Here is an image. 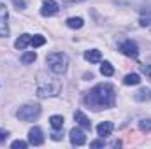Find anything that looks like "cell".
I'll list each match as a JSON object with an SVG mask.
<instances>
[{"label": "cell", "mask_w": 151, "mask_h": 149, "mask_svg": "<svg viewBox=\"0 0 151 149\" xmlns=\"http://www.w3.org/2000/svg\"><path fill=\"white\" fill-rule=\"evenodd\" d=\"M114 100H116V93H114V86L106 82V84H99L93 90H90L84 97V102L90 109L93 111H100L106 107H113Z\"/></svg>", "instance_id": "6da1fadb"}, {"label": "cell", "mask_w": 151, "mask_h": 149, "mask_svg": "<svg viewBox=\"0 0 151 149\" xmlns=\"http://www.w3.org/2000/svg\"><path fill=\"white\" fill-rule=\"evenodd\" d=\"M62 91V82L58 79L47 77V79H40L37 86V95L40 98H47V97H56Z\"/></svg>", "instance_id": "7a4b0ae2"}, {"label": "cell", "mask_w": 151, "mask_h": 149, "mask_svg": "<svg viewBox=\"0 0 151 149\" xmlns=\"http://www.w3.org/2000/svg\"><path fill=\"white\" fill-rule=\"evenodd\" d=\"M46 63L49 65V70L53 74L60 75L67 72V65H69V58L63 53H49L46 56Z\"/></svg>", "instance_id": "3957f363"}, {"label": "cell", "mask_w": 151, "mask_h": 149, "mask_svg": "<svg viewBox=\"0 0 151 149\" xmlns=\"http://www.w3.org/2000/svg\"><path fill=\"white\" fill-rule=\"evenodd\" d=\"M39 116H40V105H37V104L23 105L16 112V117L21 119V121H35Z\"/></svg>", "instance_id": "277c9868"}, {"label": "cell", "mask_w": 151, "mask_h": 149, "mask_svg": "<svg viewBox=\"0 0 151 149\" xmlns=\"http://www.w3.org/2000/svg\"><path fill=\"white\" fill-rule=\"evenodd\" d=\"M119 51H121L125 56H128V58H137V56H139V47H137V44H135L134 40H125V42H121V44H119Z\"/></svg>", "instance_id": "5b68a950"}, {"label": "cell", "mask_w": 151, "mask_h": 149, "mask_svg": "<svg viewBox=\"0 0 151 149\" xmlns=\"http://www.w3.org/2000/svg\"><path fill=\"white\" fill-rule=\"evenodd\" d=\"M7 7L4 4H0V37H7L9 35V27H7Z\"/></svg>", "instance_id": "8992f818"}, {"label": "cell", "mask_w": 151, "mask_h": 149, "mask_svg": "<svg viewBox=\"0 0 151 149\" xmlns=\"http://www.w3.org/2000/svg\"><path fill=\"white\" fill-rule=\"evenodd\" d=\"M58 9H60V5H58L55 0H44L42 9H40V14L49 18V16H55V14L58 12Z\"/></svg>", "instance_id": "52a82bcc"}, {"label": "cell", "mask_w": 151, "mask_h": 149, "mask_svg": "<svg viewBox=\"0 0 151 149\" xmlns=\"http://www.w3.org/2000/svg\"><path fill=\"white\" fill-rule=\"evenodd\" d=\"M28 142L32 146H42L44 144V135H42V130L34 126L30 132H28Z\"/></svg>", "instance_id": "ba28073f"}, {"label": "cell", "mask_w": 151, "mask_h": 149, "mask_svg": "<svg viewBox=\"0 0 151 149\" xmlns=\"http://www.w3.org/2000/svg\"><path fill=\"white\" fill-rule=\"evenodd\" d=\"M69 137H70V142H72L74 146H83V144L86 142V135H84V132L79 130V128H72L70 133H69Z\"/></svg>", "instance_id": "9c48e42d"}, {"label": "cell", "mask_w": 151, "mask_h": 149, "mask_svg": "<svg viewBox=\"0 0 151 149\" xmlns=\"http://www.w3.org/2000/svg\"><path fill=\"white\" fill-rule=\"evenodd\" d=\"M74 119L77 121V125H79L81 128H84V130H91V121H90V119H88L81 111L74 112Z\"/></svg>", "instance_id": "30bf717a"}, {"label": "cell", "mask_w": 151, "mask_h": 149, "mask_svg": "<svg viewBox=\"0 0 151 149\" xmlns=\"http://www.w3.org/2000/svg\"><path fill=\"white\" fill-rule=\"evenodd\" d=\"M113 128H114V125L111 121H104V123H100V125L97 126V133H99L100 137H109V135L113 133Z\"/></svg>", "instance_id": "8fae6325"}, {"label": "cell", "mask_w": 151, "mask_h": 149, "mask_svg": "<svg viewBox=\"0 0 151 149\" xmlns=\"http://www.w3.org/2000/svg\"><path fill=\"white\" fill-rule=\"evenodd\" d=\"M84 60L90 62V63H99L102 60V53L99 49H90V51H84Z\"/></svg>", "instance_id": "7c38bea8"}, {"label": "cell", "mask_w": 151, "mask_h": 149, "mask_svg": "<svg viewBox=\"0 0 151 149\" xmlns=\"http://www.w3.org/2000/svg\"><path fill=\"white\" fill-rule=\"evenodd\" d=\"M32 42V35H28V34H23V35H19V39L14 42V47L16 49H25L28 44Z\"/></svg>", "instance_id": "4fadbf2b"}, {"label": "cell", "mask_w": 151, "mask_h": 149, "mask_svg": "<svg viewBox=\"0 0 151 149\" xmlns=\"http://www.w3.org/2000/svg\"><path fill=\"white\" fill-rule=\"evenodd\" d=\"M134 98H135L137 102H146V100H151V90H148V88H141V90L134 95Z\"/></svg>", "instance_id": "5bb4252c"}, {"label": "cell", "mask_w": 151, "mask_h": 149, "mask_svg": "<svg viewBox=\"0 0 151 149\" xmlns=\"http://www.w3.org/2000/svg\"><path fill=\"white\" fill-rule=\"evenodd\" d=\"M63 121H65L63 116H56V114H55V116L49 117V125H51L55 130H62V128H63Z\"/></svg>", "instance_id": "9a60e30c"}, {"label": "cell", "mask_w": 151, "mask_h": 149, "mask_svg": "<svg viewBox=\"0 0 151 149\" xmlns=\"http://www.w3.org/2000/svg\"><path fill=\"white\" fill-rule=\"evenodd\" d=\"M123 82H125L127 86H135V84L141 82V77H139V74H128V75H125Z\"/></svg>", "instance_id": "2e32d148"}, {"label": "cell", "mask_w": 151, "mask_h": 149, "mask_svg": "<svg viewBox=\"0 0 151 149\" xmlns=\"http://www.w3.org/2000/svg\"><path fill=\"white\" fill-rule=\"evenodd\" d=\"M37 60V54L34 53V51H28V53H25L23 56H21V63H25V65H30V63H34Z\"/></svg>", "instance_id": "e0dca14e"}, {"label": "cell", "mask_w": 151, "mask_h": 149, "mask_svg": "<svg viewBox=\"0 0 151 149\" xmlns=\"http://www.w3.org/2000/svg\"><path fill=\"white\" fill-rule=\"evenodd\" d=\"M83 23H84L83 18H69V19H67V27H69V28H74V30L81 28Z\"/></svg>", "instance_id": "ac0fdd59"}, {"label": "cell", "mask_w": 151, "mask_h": 149, "mask_svg": "<svg viewBox=\"0 0 151 149\" xmlns=\"http://www.w3.org/2000/svg\"><path fill=\"white\" fill-rule=\"evenodd\" d=\"M100 72H102V75H107V77H111V75L114 74V67L109 63V62H104V63L100 65Z\"/></svg>", "instance_id": "d6986e66"}, {"label": "cell", "mask_w": 151, "mask_h": 149, "mask_svg": "<svg viewBox=\"0 0 151 149\" xmlns=\"http://www.w3.org/2000/svg\"><path fill=\"white\" fill-rule=\"evenodd\" d=\"M30 44H32V47H40V46H44V44H46V39L42 37V35H34Z\"/></svg>", "instance_id": "ffe728a7"}, {"label": "cell", "mask_w": 151, "mask_h": 149, "mask_svg": "<svg viewBox=\"0 0 151 149\" xmlns=\"http://www.w3.org/2000/svg\"><path fill=\"white\" fill-rule=\"evenodd\" d=\"M139 128L142 130V132H151V119H141L139 121Z\"/></svg>", "instance_id": "44dd1931"}, {"label": "cell", "mask_w": 151, "mask_h": 149, "mask_svg": "<svg viewBox=\"0 0 151 149\" xmlns=\"http://www.w3.org/2000/svg\"><path fill=\"white\" fill-rule=\"evenodd\" d=\"M27 146H28V144H27L25 140H14V142L11 144V148L12 149H25Z\"/></svg>", "instance_id": "7402d4cb"}, {"label": "cell", "mask_w": 151, "mask_h": 149, "mask_svg": "<svg viewBox=\"0 0 151 149\" xmlns=\"http://www.w3.org/2000/svg\"><path fill=\"white\" fill-rule=\"evenodd\" d=\"M104 146H107L106 140H104V137H102V140H93V142H90V148H104Z\"/></svg>", "instance_id": "603a6c76"}, {"label": "cell", "mask_w": 151, "mask_h": 149, "mask_svg": "<svg viewBox=\"0 0 151 149\" xmlns=\"http://www.w3.org/2000/svg\"><path fill=\"white\" fill-rule=\"evenodd\" d=\"M139 23H141V27H148V25H151V14L150 16H142Z\"/></svg>", "instance_id": "cb8c5ba5"}, {"label": "cell", "mask_w": 151, "mask_h": 149, "mask_svg": "<svg viewBox=\"0 0 151 149\" xmlns=\"http://www.w3.org/2000/svg\"><path fill=\"white\" fill-rule=\"evenodd\" d=\"M14 4H16V7H18V11H23L25 7H27V4L23 2V0H12Z\"/></svg>", "instance_id": "d4e9b609"}, {"label": "cell", "mask_w": 151, "mask_h": 149, "mask_svg": "<svg viewBox=\"0 0 151 149\" xmlns=\"http://www.w3.org/2000/svg\"><path fill=\"white\" fill-rule=\"evenodd\" d=\"M51 139H53V140H62V139H63V133H60V132H53V133H51Z\"/></svg>", "instance_id": "484cf974"}, {"label": "cell", "mask_w": 151, "mask_h": 149, "mask_svg": "<svg viewBox=\"0 0 151 149\" xmlns=\"http://www.w3.org/2000/svg\"><path fill=\"white\" fill-rule=\"evenodd\" d=\"M7 137H9V132L0 130V144H2V142H5V140H7Z\"/></svg>", "instance_id": "4316f807"}, {"label": "cell", "mask_w": 151, "mask_h": 149, "mask_svg": "<svg viewBox=\"0 0 151 149\" xmlns=\"http://www.w3.org/2000/svg\"><path fill=\"white\" fill-rule=\"evenodd\" d=\"M142 70H144L146 74H150V77H151V69H150V67H146V65H144V67H142Z\"/></svg>", "instance_id": "83f0119b"}]
</instances>
